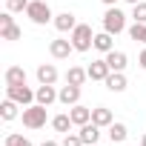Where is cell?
Masks as SVG:
<instances>
[{"label": "cell", "mask_w": 146, "mask_h": 146, "mask_svg": "<svg viewBox=\"0 0 146 146\" xmlns=\"http://www.w3.org/2000/svg\"><path fill=\"white\" fill-rule=\"evenodd\" d=\"M69 40H72V46H75V52H89V49H95V32H92L89 23H78L75 32L69 35Z\"/></svg>", "instance_id": "obj_1"}, {"label": "cell", "mask_w": 146, "mask_h": 146, "mask_svg": "<svg viewBox=\"0 0 146 146\" xmlns=\"http://www.w3.org/2000/svg\"><path fill=\"white\" fill-rule=\"evenodd\" d=\"M46 109H49V106H40V103L23 106V115H20V117H23V126H26V129H43L46 120H49Z\"/></svg>", "instance_id": "obj_2"}, {"label": "cell", "mask_w": 146, "mask_h": 146, "mask_svg": "<svg viewBox=\"0 0 146 146\" xmlns=\"http://www.w3.org/2000/svg\"><path fill=\"white\" fill-rule=\"evenodd\" d=\"M103 32H109V35L126 32V15H123V9L106 6V15H103Z\"/></svg>", "instance_id": "obj_3"}, {"label": "cell", "mask_w": 146, "mask_h": 146, "mask_svg": "<svg viewBox=\"0 0 146 146\" xmlns=\"http://www.w3.org/2000/svg\"><path fill=\"white\" fill-rule=\"evenodd\" d=\"M26 17H29L35 26H46V23L54 20V15H52V9H49L46 0H32L29 9H26Z\"/></svg>", "instance_id": "obj_4"}, {"label": "cell", "mask_w": 146, "mask_h": 146, "mask_svg": "<svg viewBox=\"0 0 146 146\" xmlns=\"http://www.w3.org/2000/svg\"><path fill=\"white\" fill-rule=\"evenodd\" d=\"M0 37L3 40H20L23 37V32H20V26H15V17L9 9L0 15Z\"/></svg>", "instance_id": "obj_5"}, {"label": "cell", "mask_w": 146, "mask_h": 146, "mask_svg": "<svg viewBox=\"0 0 146 146\" xmlns=\"http://www.w3.org/2000/svg\"><path fill=\"white\" fill-rule=\"evenodd\" d=\"M6 98H12V100L20 103V106H32V103H35V89H29L26 83H20V86H6Z\"/></svg>", "instance_id": "obj_6"}, {"label": "cell", "mask_w": 146, "mask_h": 146, "mask_svg": "<svg viewBox=\"0 0 146 146\" xmlns=\"http://www.w3.org/2000/svg\"><path fill=\"white\" fill-rule=\"evenodd\" d=\"M72 52H75V46H72V40H66V37H57V40L49 43V54L54 60H66Z\"/></svg>", "instance_id": "obj_7"}, {"label": "cell", "mask_w": 146, "mask_h": 146, "mask_svg": "<svg viewBox=\"0 0 146 146\" xmlns=\"http://www.w3.org/2000/svg\"><path fill=\"white\" fill-rule=\"evenodd\" d=\"M54 100H57V89H54V86L40 83V86L35 89V103H40V106H52Z\"/></svg>", "instance_id": "obj_8"}, {"label": "cell", "mask_w": 146, "mask_h": 146, "mask_svg": "<svg viewBox=\"0 0 146 146\" xmlns=\"http://www.w3.org/2000/svg\"><path fill=\"white\" fill-rule=\"evenodd\" d=\"M57 100H60L63 106H75V103H80V86H72V83L60 86V92H57Z\"/></svg>", "instance_id": "obj_9"}, {"label": "cell", "mask_w": 146, "mask_h": 146, "mask_svg": "<svg viewBox=\"0 0 146 146\" xmlns=\"http://www.w3.org/2000/svg\"><path fill=\"white\" fill-rule=\"evenodd\" d=\"M78 135H80V140H83L86 146H98V140H100V126L89 120V123H83V126H80V132H78Z\"/></svg>", "instance_id": "obj_10"}, {"label": "cell", "mask_w": 146, "mask_h": 146, "mask_svg": "<svg viewBox=\"0 0 146 146\" xmlns=\"http://www.w3.org/2000/svg\"><path fill=\"white\" fill-rule=\"evenodd\" d=\"M52 23H54V29L63 32V35H66V32L72 35V32H75V26H78V20H75V15H72V12H60V15H54Z\"/></svg>", "instance_id": "obj_11"}, {"label": "cell", "mask_w": 146, "mask_h": 146, "mask_svg": "<svg viewBox=\"0 0 146 146\" xmlns=\"http://www.w3.org/2000/svg\"><path fill=\"white\" fill-rule=\"evenodd\" d=\"M86 72H89V80H106L112 69H109L106 57H100V60H92V66H89Z\"/></svg>", "instance_id": "obj_12"}, {"label": "cell", "mask_w": 146, "mask_h": 146, "mask_svg": "<svg viewBox=\"0 0 146 146\" xmlns=\"http://www.w3.org/2000/svg\"><path fill=\"white\" fill-rule=\"evenodd\" d=\"M69 117H72V123H75V126H83V123H89V120H92V109H89V106L75 103V106H69Z\"/></svg>", "instance_id": "obj_13"}, {"label": "cell", "mask_w": 146, "mask_h": 146, "mask_svg": "<svg viewBox=\"0 0 146 146\" xmlns=\"http://www.w3.org/2000/svg\"><path fill=\"white\" fill-rule=\"evenodd\" d=\"M92 123H98L100 129H109V126L115 123L112 109H106V106H95V109H92Z\"/></svg>", "instance_id": "obj_14"}, {"label": "cell", "mask_w": 146, "mask_h": 146, "mask_svg": "<svg viewBox=\"0 0 146 146\" xmlns=\"http://www.w3.org/2000/svg\"><path fill=\"white\" fill-rule=\"evenodd\" d=\"M106 57V63H109V69L112 72H123L126 69V63H129V57H126V52H117V49H112L109 54H103Z\"/></svg>", "instance_id": "obj_15"}, {"label": "cell", "mask_w": 146, "mask_h": 146, "mask_svg": "<svg viewBox=\"0 0 146 146\" xmlns=\"http://www.w3.org/2000/svg\"><path fill=\"white\" fill-rule=\"evenodd\" d=\"M3 80H6V86H20V83H26V69H23V66H9L6 75H3Z\"/></svg>", "instance_id": "obj_16"}, {"label": "cell", "mask_w": 146, "mask_h": 146, "mask_svg": "<svg viewBox=\"0 0 146 146\" xmlns=\"http://www.w3.org/2000/svg\"><path fill=\"white\" fill-rule=\"evenodd\" d=\"M37 80L54 86V83H57V69H54L52 63H40V66H37Z\"/></svg>", "instance_id": "obj_17"}, {"label": "cell", "mask_w": 146, "mask_h": 146, "mask_svg": "<svg viewBox=\"0 0 146 146\" xmlns=\"http://www.w3.org/2000/svg\"><path fill=\"white\" fill-rule=\"evenodd\" d=\"M89 80V72L86 69H80V66H69V72H66V83H72V86H83Z\"/></svg>", "instance_id": "obj_18"}, {"label": "cell", "mask_w": 146, "mask_h": 146, "mask_svg": "<svg viewBox=\"0 0 146 146\" xmlns=\"http://www.w3.org/2000/svg\"><path fill=\"white\" fill-rule=\"evenodd\" d=\"M95 49H98L100 54H109V52L115 49V35H109V32L95 35Z\"/></svg>", "instance_id": "obj_19"}, {"label": "cell", "mask_w": 146, "mask_h": 146, "mask_svg": "<svg viewBox=\"0 0 146 146\" xmlns=\"http://www.w3.org/2000/svg\"><path fill=\"white\" fill-rule=\"evenodd\" d=\"M103 83H106L109 92H123L126 89V75H123V72H109V78Z\"/></svg>", "instance_id": "obj_20"}, {"label": "cell", "mask_w": 146, "mask_h": 146, "mask_svg": "<svg viewBox=\"0 0 146 146\" xmlns=\"http://www.w3.org/2000/svg\"><path fill=\"white\" fill-rule=\"evenodd\" d=\"M17 109H20V103H15V100H12V98H6V100H3V103H0V117H3V120H6V123H9V120H15V117H17V115H20V112H17Z\"/></svg>", "instance_id": "obj_21"}, {"label": "cell", "mask_w": 146, "mask_h": 146, "mask_svg": "<svg viewBox=\"0 0 146 146\" xmlns=\"http://www.w3.org/2000/svg\"><path fill=\"white\" fill-rule=\"evenodd\" d=\"M75 126L72 123V117H69V112H63V115H54L52 117V129L54 132H63V135H69V129Z\"/></svg>", "instance_id": "obj_22"}, {"label": "cell", "mask_w": 146, "mask_h": 146, "mask_svg": "<svg viewBox=\"0 0 146 146\" xmlns=\"http://www.w3.org/2000/svg\"><path fill=\"white\" fill-rule=\"evenodd\" d=\"M126 135H129L126 123H112V126H109V140H112V143H123Z\"/></svg>", "instance_id": "obj_23"}, {"label": "cell", "mask_w": 146, "mask_h": 146, "mask_svg": "<svg viewBox=\"0 0 146 146\" xmlns=\"http://www.w3.org/2000/svg\"><path fill=\"white\" fill-rule=\"evenodd\" d=\"M129 37H132L135 43H143V46H146V23H132V26H129Z\"/></svg>", "instance_id": "obj_24"}, {"label": "cell", "mask_w": 146, "mask_h": 146, "mask_svg": "<svg viewBox=\"0 0 146 146\" xmlns=\"http://www.w3.org/2000/svg\"><path fill=\"white\" fill-rule=\"evenodd\" d=\"M132 20L135 23H146V0H140V3L132 6Z\"/></svg>", "instance_id": "obj_25"}, {"label": "cell", "mask_w": 146, "mask_h": 146, "mask_svg": "<svg viewBox=\"0 0 146 146\" xmlns=\"http://www.w3.org/2000/svg\"><path fill=\"white\" fill-rule=\"evenodd\" d=\"M3 146H32V140L23 137V135H17V132H12V135H6V143Z\"/></svg>", "instance_id": "obj_26"}, {"label": "cell", "mask_w": 146, "mask_h": 146, "mask_svg": "<svg viewBox=\"0 0 146 146\" xmlns=\"http://www.w3.org/2000/svg\"><path fill=\"white\" fill-rule=\"evenodd\" d=\"M29 3H32V0H6V9L15 15V12H26Z\"/></svg>", "instance_id": "obj_27"}, {"label": "cell", "mask_w": 146, "mask_h": 146, "mask_svg": "<svg viewBox=\"0 0 146 146\" xmlns=\"http://www.w3.org/2000/svg\"><path fill=\"white\" fill-rule=\"evenodd\" d=\"M63 146H86V143L80 140V135H72V132H69V135L63 137Z\"/></svg>", "instance_id": "obj_28"}, {"label": "cell", "mask_w": 146, "mask_h": 146, "mask_svg": "<svg viewBox=\"0 0 146 146\" xmlns=\"http://www.w3.org/2000/svg\"><path fill=\"white\" fill-rule=\"evenodd\" d=\"M137 63H140V69H146V49L137 54Z\"/></svg>", "instance_id": "obj_29"}, {"label": "cell", "mask_w": 146, "mask_h": 146, "mask_svg": "<svg viewBox=\"0 0 146 146\" xmlns=\"http://www.w3.org/2000/svg\"><path fill=\"white\" fill-rule=\"evenodd\" d=\"M40 146H63V143H57V140H43Z\"/></svg>", "instance_id": "obj_30"}, {"label": "cell", "mask_w": 146, "mask_h": 146, "mask_svg": "<svg viewBox=\"0 0 146 146\" xmlns=\"http://www.w3.org/2000/svg\"><path fill=\"white\" fill-rule=\"evenodd\" d=\"M123 3H129V6H135V3H140V0H123Z\"/></svg>", "instance_id": "obj_31"}, {"label": "cell", "mask_w": 146, "mask_h": 146, "mask_svg": "<svg viewBox=\"0 0 146 146\" xmlns=\"http://www.w3.org/2000/svg\"><path fill=\"white\" fill-rule=\"evenodd\" d=\"M103 3H106V6H115V3H117V0H103Z\"/></svg>", "instance_id": "obj_32"}, {"label": "cell", "mask_w": 146, "mask_h": 146, "mask_svg": "<svg viewBox=\"0 0 146 146\" xmlns=\"http://www.w3.org/2000/svg\"><path fill=\"white\" fill-rule=\"evenodd\" d=\"M140 146H146V132H143V137H140Z\"/></svg>", "instance_id": "obj_33"}]
</instances>
